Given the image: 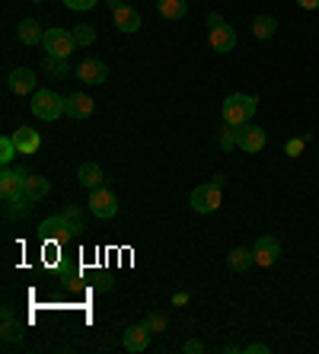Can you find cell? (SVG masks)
<instances>
[{"mask_svg": "<svg viewBox=\"0 0 319 354\" xmlns=\"http://www.w3.org/2000/svg\"><path fill=\"white\" fill-rule=\"evenodd\" d=\"M224 182H227V176H214L211 182H205V185H198L195 192H192V207H195L198 214H214L217 207H221L224 201Z\"/></svg>", "mask_w": 319, "mask_h": 354, "instance_id": "cell-1", "label": "cell"}, {"mask_svg": "<svg viewBox=\"0 0 319 354\" xmlns=\"http://www.w3.org/2000/svg\"><path fill=\"white\" fill-rule=\"evenodd\" d=\"M255 115V96H246V93H233V96L224 99V124H233V128H243L249 124Z\"/></svg>", "mask_w": 319, "mask_h": 354, "instance_id": "cell-2", "label": "cell"}, {"mask_svg": "<svg viewBox=\"0 0 319 354\" xmlns=\"http://www.w3.org/2000/svg\"><path fill=\"white\" fill-rule=\"evenodd\" d=\"M208 41L217 55H227V51L237 48V32L230 23H224L221 13H208Z\"/></svg>", "mask_w": 319, "mask_h": 354, "instance_id": "cell-3", "label": "cell"}, {"mask_svg": "<svg viewBox=\"0 0 319 354\" xmlns=\"http://www.w3.org/2000/svg\"><path fill=\"white\" fill-rule=\"evenodd\" d=\"M29 109H33V115L42 118V122H55V118L64 115V96H57L55 90H35Z\"/></svg>", "mask_w": 319, "mask_h": 354, "instance_id": "cell-4", "label": "cell"}, {"mask_svg": "<svg viewBox=\"0 0 319 354\" xmlns=\"http://www.w3.org/2000/svg\"><path fill=\"white\" fill-rule=\"evenodd\" d=\"M42 45H45V55H51V58H71V55H74V48H77V39H74V32L51 26V29H45Z\"/></svg>", "mask_w": 319, "mask_h": 354, "instance_id": "cell-5", "label": "cell"}, {"mask_svg": "<svg viewBox=\"0 0 319 354\" xmlns=\"http://www.w3.org/2000/svg\"><path fill=\"white\" fill-rule=\"evenodd\" d=\"M74 233V223L67 221L64 214H55V217H45L39 223V239L42 243H67Z\"/></svg>", "mask_w": 319, "mask_h": 354, "instance_id": "cell-6", "label": "cell"}, {"mask_svg": "<svg viewBox=\"0 0 319 354\" xmlns=\"http://www.w3.org/2000/svg\"><path fill=\"white\" fill-rule=\"evenodd\" d=\"M90 214L99 217V221H109V217L118 214V198H115L112 189H106V185H99V189L90 192Z\"/></svg>", "mask_w": 319, "mask_h": 354, "instance_id": "cell-7", "label": "cell"}, {"mask_svg": "<svg viewBox=\"0 0 319 354\" xmlns=\"http://www.w3.org/2000/svg\"><path fill=\"white\" fill-rule=\"evenodd\" d=\"M265 128H259V124H243V128H237V150H243V153H259V150L265 147Z\"/></svg>", "mask_w": 319, "mask_h": 354, "instance_id": "cell-8", "label": "cell"}, {"mask_svg": "<svg viewBox=\"0 0 319 354\" xmlns=\"http://www.w3.org/2000/svg\"><path fill=\"white\" fill-rule=\"evenodd\" d=\"M26 195V173L23 169H3L0 173V198L13 201V198Z\"/></svg>", "mask_w": 319, "mask_h": 354, "instance_id": "cell-9", "label": "cell"}, {"mask_svg": "<svg viewBox=\"0 0 319 354\" xmlns=\"http://www.w3.org/2000/svg\"><path fill=\"white\" fill-rule=\"evenodd\" d=\"M150 335H154V332H150L147 326H144V322H134V326H128V329H125V335H122V348H125V351H131V354L147 351Z\"/></svg>", "mask_w": 319, "mask_h": 354, "instance_id": "cell-10", "label": "cell"}, {"mask_svg": "<svg viewBox=\"0 0 319 354\" xmlns=\"http://www.w3.org/2000/svg\"><path fill=\"white\" fill-rule=\"evenodd\" d=\"M77 77H80L86 86H99V83L109 80V67L99 58H83L80 64H77Z\"/></svg>", "mask_w": 319, "mask_h": 354, "instance_id": "cell-11", "label": "cell"}, {"mask_svg": "<svg viewBox=\"0 0 319 354\" xmlns=\"http://www.w3.org/2000/svg\"><path fill=\"white\" fill-rule=\"evenodd\" d=\"M253 256H255V265L268 268V265H275L281 259V243L275 236H259L253 246Z\"/></svg>", "mask_w": 319, "mask_h": 354, "instance_id": "cell-12", "label": "cell"}, {"mask_svg": "<svg viewBox=\"0 0 319 354\" xmlns=\"http://www.w3.org/2000/svg\"><path fill=\"white\" fill-rule=\"evenodd\" d=\"M93 109H96V102H93L86 93H71V96H64V115L67 118H90Z\"/></svg>", "mask_w": 319, "mask_h": 354, "instance_id": "cell-13", "label": "cell"}, {"mask_svg": "<svg viewBox=\"0 0 319 354\" xmlns=\"http://www.w3.org/2000/svg\"><path fill=\"white\" fill-rule=\"evenodd\" d=\"M7 90L17 93V96H26V93H35V74L29 67H17V71H10L7 77Z\"/></svg>", "mask_w": 319, "mask_h": 354, "instance_id": "cell-14", "label": "cell"}, {"mask_svg": "<svg viewBox=\"0 0 319 354\" xmlns=\"http://www.w3.org/2000/svg\"><path fill=\"white\" fill-rule=\"evenodd\" d=\"M13 144H17L19 153H39L42 147V138L35 128H26V124H19L17 131H13Z\"/></svg>", "mask_w": 319, "mask_h": 354, "instance_id": "cell-15", "label": "cell"}, {"mask_svg": "<svg viewBox=\"0 0 319 354\" xmlns=\"http://www.w3.org/2000/svg\"><path fill=\"white\" fill-rule=\"evenodd\" d=\"M112 17H115L118 32H138V29H140V13L134 7H118Z\"/></svg>", "mask_w": 319, "mask_h": 354, "instance_id": "cell-16", "label": "cell"}, {"mask_svg": "<svg viewBox=\"0 0 319 354\" xmlns=\"http://www.w3.org/2000/svg\"><path fill=\"white\" fill-rule=\"evenodd\" d=\"M17 39L23 41V45H42L45 32H42V26L35 23V19H19V26H17Z\"/></svg>", "mask_w": 319, "mask_h": 354, "instance_id": "cell-17", "label": "cell"}, {"mask_svg": "<svg viewBox=\"0 0 319 354\" xmlns=\"http://www.w3.org/2000/svg\"><path fill=\"white\" fill-rule=\"evenodd\" d=\"M77 179H80L83 189H90V192L99 189V185L106 182V179H102V166H99V163H83L80 169H77Z\"/></svg>", "mask_w": 319, "mask_h": 354, "instance_id": "cell-18", "label": "cell"}, {"mask_svg": "<svg viewBox=\"0 0 319 354\" xmlns=\"http://www.w3.org/2000/svg\"><path fill=\"white\" fill-rule=\"evenodd\" d=\"M51 192V182L45 176H26V198L29 201H42Z\"/></svg>", "mask_w": 319, "mask_h": 354, "instance_id": "cell-19", "label": "cell"}, {"mask_svg": "<svg viewBox=\"0 0 319 354\" xmlns=\"http://www.w3.org/2000/svg\"><path fill=\"white\" fill-rule=\"evenodd\" d=\"M227 265H230V268H233V272H249V265H255V256H253V252H249V249L237 246V249H230Z\"/></svg>", "mask_w": 319, "mask_h": 354, "instance_id": "cell-20", "label": "cell"}, {"mask_svg": "<svg viewBox=\"0 0 319 354\" xmlns=\"http://www.w3.org/2000/svg\"><path fill=\"white\" fill-rule=\"evenodd\" d=\"M156 10H160V17L163 19H182L185 17L188 3L185 0H156Z\"/></svg>", "mask_w": 319, "mask_h": 354, "instance_id": "cell-21", "label": "cell"}, {"mask_svg": "<svg viewBox=\"0 0 319 354\" xmlns=\"http://www.w3.org/2000/svg\"><path fill=\"white\" fill-rule=\"evenodd\" d=\"M275 32H278V23H275V17H255L253 19V35L259 41H268Z\"/></svg>", "mask_w": 319, "mask_h": 354, "instance_id": "cell-22", "label": "cell"}, {"mask_svg": "<svg viewBox=\"0 0 319 354\" xmlns=\"http://www.w3.org/2000/svg\"><path fill=\"white\" fill-rule=\"evenodd\" d=\"M33 205H35V201H29L26 195H23V198H13V201H7V207H3V214H7L10 221H17V217L23 221V217H29Z\"/></svg>", "mask_w": 319, "mask_h": 354, "instance_id": "cell-23", "label": "cell"}, {"mask_svg": "<svg viewBox=\"0 0 319 354\" xmlns=\"http://www.w3.org/2000/svg\"><path fill=\"white\" fill-rule=\"evenodd\" d=\"M0 338H3V345H17V342H23V322H17L13 316L3 319V326H0Z\"/></svg>", "mask_w": 319, "mask_h": 354, "instance_id": "cell-24", "label": "cell"}, {"mask_svg": "<svg viewBox=\"0 0 319 354\" xmlns=\"http://www.w3.org/2000/svg\"><path fill=\"white\" fill-rule=\"evenodd\" d=\"M45 74L61 80V77L71 74V64H67V58H51V55H45Z\"/></svg>", "mask_w": 319, "mask_h": 354, "instance_id": "cell-25", "label": "cell"}, {"mask_svg": "<svg viewBox=\"0 0 319 354\" xmlns=\"http://www.w3.org/2000/svg\"><path fill=\"white\" fill-rule=\"evenodd\" d=\"M74 39H77V45H93V41H96V26L80 23L74 29Z\"/></svg>", "mask_w": 319, "mask_h": 354, "instance_id": "cell-26", "label": "cell"}, {"mask_svg": "<svg viewBox=\"0 0 319 354\" xmlns=\"http://www.w3.org/2000/svg\"><path fill=\"white\" fill-rule=\"evenodd\" d=\"M17 153H19V150H17V144H13V134H3V138H0V160H3V163H10Z\"/></svg>", "mask_w": 319, "mask_h": 354, "instance_id": "cell-27", "label": "cell"}, {"mask_svg": "<svg viewBox=\"0 0 319 354\" xmlns=\"http://www.w3.org/2000/svg\"><path fill=\"white\" fill-rule=\"evenodd\" d=\"M221 147H224V153H227V150H233L237 147V128H233V124H227V128H221Z\"/></svg>", "mask_w": 319, "mask_h": 354, "instance_id": "cell-28", "label": "cell"}, {"mask_svg": "<svg viewBox=\"0 0 319 354\" xmlns=\"http://www.w3.org/2000/svg\"><path fill=\"white\" fill-rule=\"evenodd\" d=\"M144 326H147L150 332H166V313H150L147 319H144Z\"/></svg>", "mask_w": 319, "mask_h": 354, "instance_id": "cell-29", "label": "cell"}, {"mask_svg": "<svg viewBox=\"0 0 319 354\" xmlns=\"http://www.w3.org/2000/svg\"><path fill=\"white\" fill-rule=\"evenodd\" d=\"M64 217H67V221H71V223H74V233H80V230H83L80 211H77V207H74V205H71V207H67V211H64Z\"/></svg>", "mask_w": 319, "mask_h": 354, "instance_id": "cell-30", "label": "cell"}, {"mask_svg": "<svg viewBox=\"0 0 319 354\" xmlns=\"http://www.w3.org/2000/svg\"><path fill=\"white\" fill-rule=\"evenodd\" d=\"M64 3L71 10H80V13H83V10H93V7H96L99 0H64Z\"/></svg>", "mask_w": 319, "mask_h": 354, "instance_id": "cell-31", "label": "cell"}, {"mask_svg": "<svg viewBox=\"0 0 319 354\" xmlns=\"http://www.w3.org/2000/svg\"><path fill=\"white\" fill-rule=\"evenodd\" d=\"M182 351L195 354V351H205V345H201V342H198V338H192V342H185V345H182Z\"/></svg>", "mask_w": 319, "mask_h": 354, "instance_id": "cell-32", "label": "cell"}, {"mask_svg": "<svg viewBox=\"0 0 319 354\" xmlns=\"http://www.w3.org/2000/svg\"><path fill=\"white\" fill-rule=\"evenodd\" d=\"M300 150H303V140H291V144H287V157H297Z\"/></svg>", "mask_w": 319, "mask_h": 354, "instance_id": "cell-33", "label": "cell"}, {"mask_svg": "<svg viewBox=\"0 0 319 354\" xmlns=\"http://www.w3.org/2000/svg\"><path fill=\"white\" fill-rule=\"evenodd\" d=\"M249 354H268V345H262V342H253V345L246 348Z\"/></svg>", "mask_w": 319, "mask_h": 354, "instance_id": "cell-34", "label": "cell"}, {"mask_svg": "<svg viewBox=\"0 0 319 354\" xmlns=\"http://www.w3.org/2000/svg\"><path fill=\"white\" fill-rule=\"evenodd\" d=\"M303 10H319V0H297Z\"/></svg>", "mask_w": 319, "mask_h": 354, "instance_id": "cell-35", "label": "cell"}, {"mask_svg": "<svg viewBox=\"0 0 319 354\" xmlns=\"http://www.w3.org/2000/svg\"><path fill=\"white\" fill-rule=\"evenodd\" d=\"M106 3H109V7H112V13H115V10H118V7H125L122 0H106Z\"/></svg>", "mask_w": 319, "mask_h": 354, "instance_id": "cell-36", "label": "cell"}, {"mask_svg": "<svg viewBox=\"0 0 319 354\" xmlns=\"http://www.w3.org/2000/svg\"><path fill=\"white\" fill-rule=\"evenodd\" d=\"M33 3H42V0H33Z\"/></svg>", "mask_w": 319, "mask_h": 354, "instance_id": "cell-37", "label": "cell"}]
</instances>
